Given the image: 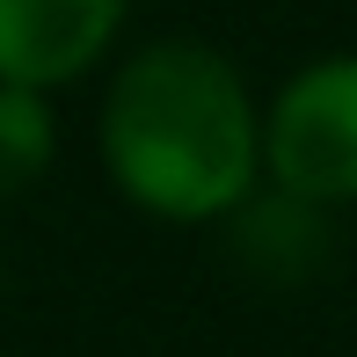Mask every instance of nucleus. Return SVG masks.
I'll return each mask as SVG.
<instances>
[{
	"mask_svg": "<svg viewBox=\"0 0 357 357\" xmlns=\"http://www.w3.org/2000/svg\"><path fill=\"white\" fill-rule=\"evenodd\" d=\"M59 153L52 102L37 88H0V197H22Z\"/></svg>",
	"mask_w": 357,
	"mask_h": 357,
	"instance_id": "obj_5",
	"label": "nucleus"
},
{
	"mask_svg": "<svg viewBox=\"0 0 357 357\" xmlns=\"http://www.w3.org/2000/svg\"><path fill=\"white\" fill-rule=\"evenodd\" d=\"M132 0H0V88H66L117 44Z\"/></svg>",
	"mask_w": 357,
	"mask_h": 357,
	"instance_id": "obj_3",
	"label": "nucleus"
},
{
	"mask_svg": "<svg viewBox=\"0 0 357 357\" xmlns=\"http://www.w3.org/2000/svg\"><path fill=\"white\" fill-rule=\"evenodd\" d=\"M226 255L263 284H306L328 255V219H321V204L270 190L226 219Z\"/></svg>",
	"mask_w": 357,
	"mask_h": 357,
	"instance_id": "obj_4",
	"label": "nucleus"
},
{
	"mask_svg": "<svg viewBox=\"0 0 357 357\" xmlns=\"http://www.w3.org/2000/svg\"><path fill=\"white\" fill-rule=\"evenodd\" d=\"M263 175L306 204H357V52L314 59L263 109Z\"/></svg>",
	"mask_w": 357,
	"mask_h": 357,
	"instance_id": "obj_2",
	"label": "nucleus"
},
{
	"mask_svg": "<svg viewBox=\"0 0 357 357\" xmlns=\"http://www.w3.org/2000/svg\"><path fill=\"white\" fill-rule=\"evenodd\" d=\"M102 168L139 212L175 226L234 219L263 183V109L226 52L197 37H153L102 95Z\"/></svg>",
	"mask_w": 357,
	"mask_h": 357,
	"instance_id": "obj_1",
	"label": "nucleus"
}]
</instances>
